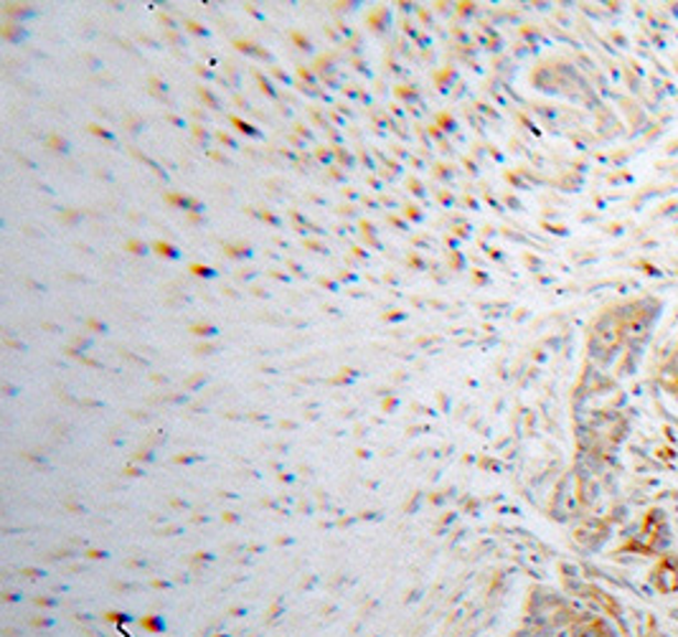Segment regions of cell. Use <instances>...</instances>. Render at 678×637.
Instances as JSON below:
<instances>
[{
  "label": "cell",
  "mask_w": 678,
  "mask_h": 637,
  "mask_svg": "<svg viewBox=\"0 0 678 637\" xmlns=\"http://www.w3.org/2000/svg\"><path fill=\"white\" fill-rule=\"evenodd\" d=\"M658 533H664V514H660V510H650L646 521H643V531L638 533L635 543H631V549L643 551V554H650V551L658 549L660 541H666V536H658Z\"/></svg>",
  "instance_id": "6da1fadb"
},
{
  "label": "cell",
  "mask_w": 678,
  "mask_h": 637,
  "mask_svg": "<svg viewBox=\"0 0 678 637\" xmlns=\"http://www.w3.org/2000/svg\"><path fill=\"white\" fill-rule=\"evenodd\" d=\"M653 586L660 594H671L678 590V559L660 557L656 569H653Z\"/></svg>",
  "instance_id": "7a4b0ae2"
}]
</instances>
